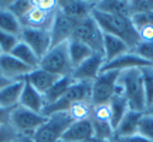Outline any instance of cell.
Listing matches in <instances>:
<instances>
[{
  "label": "cell",
  "instance_id": "cell-45",
  "mask_svg": "<svg viewBox=\"0 0 153 142\" xmlns=\"http://www.w3.org/2000/svg\"><path fill=\"white\" fill-rule=\"evenodd\" d=\"M1 54H3V51H1V50H0V55H1Z\"/></svg>",
  "mask_w": 153,
  "mask_h": 142
},
{
  "label": "cell",
  "instance_id": "cell-27",
  "mask_svg": "<svg viewBox=\"0 0 153 142\" xmlns=\"http://www.w3.org/2000/svg\"><path fill=\"white\" fill-rule=\"evenodd\" d=\"M109 109H111V122H112V126H114V129H115V128L118 126V124L120 122V120H122V118L125 117V114L128 112L129 105L126 102L125 97L119 93L111 99Z\"/></svg>",
  "mask_w": 153,
  "mask_h": 142
},
{
  "label": "cell",
  "instance_id": "cell-31",
  "mask_svg": "<svg viewBox=\"0 0 153 142\" xmlns=\"http://www.w3.org/2000/svg\"><path fill=\"white\" fill-rule=\"evenodd\" d=\"M137 135L153 142V115H149L146 112L142 115L137 128Z\"/></svg>",
  "mask_w": 153,
  "mask_h": 142
},
{
  "label": "cell",
  "instance_id": "cell-39",
  "mask_svg": "<svg viewBox=\"0 0 153 142\" xmlns=\"http://www.w3.org/2000/svg\"><path fill=\"white\" fill-rule=\"evenodd\" d=\"M139 40L140 43H153V27L152 26H145V27L137 28Z\"/></svg>",
  "mask_w": 153,
  "mask_h": 142
},
{
  "label": "cell",
  "instance_id": "cell-9",
  "mask_svg": "<svg viewBox=\"0 0 153 142\" xmlns=\"http://www.w3.org/2000/svg\"><path fill=\"white\" fill-rule=\"evenodd\" d=\"M19 38H20V41L27 44L28 47L33 50L40 60L51 49V34H50V30L23 27Z\"/></svg>",
  "mask_w": 153,
  "mask_h": 142
},
{
  "label": "cell",
  "instance_id": "cell-37",
  "mask_svg": "<svg viewBox=\"0 0 153 142\" xmlns=\"http://www.w3.org/2000/svg\"><path fill=\"white\" fill-rule=\"evenodd\" d=\"M33 4L43 10L44 13H48V14H54L58 11V7H60V3L57 0H33Z\"/></svg>",
  "mask_w": 153,
  "mask_h": 142
},
{
  "label": "cell",
  "instance_id": "cell-5",
  "mask_svg": "<svg viewBox=\"0 0 153 142\" xmlns=\"http://www.w3.org/2000/svg\"><path fill=\"white\" fill-rule=\"evenodd\" d=\"M71 40L85 44L94 53L104 55V31L101 30L92 16L76 23Z\"/></svg>",
  "mask_w": 153,
  "mask_h": 142
},
{
  "label": "cell",
  "instance_id": "cell-15",
  "mask_svg": "<svg viewBox=\"0 0 153 142\" xmlns=\"http://www.w3.org/2000/svg\"><path fill=\"white\" fill-rule=\"evenodd\" d=\"M145 66H150V64L143 58L137 57L136 54H133L132 51H129L126 54L116 57L115 60L109 61V63H105L101 72H104V71H119L120 72V71L129 70V68H140Z\"/></svg>",
  "mask_w": 153,
  "mask_h": 142
},
{
  "label": "cell",
  "instance_id": "cell-6",
  "mask_svg": "<svg viewBox=\"0 0 153 142\" xmlns=\"http://www.w3.org/2000/svg\"><path fill=\"white\" fill-rule=\"evenodd\" d=\"M91 91H92V82L82 81V82H74L70 90L67 91L58 101H55L54 104L47 105L43 109V115L48 117L55 112H62L68 111L70 107L81 101H91Z\"/></svg>",
  "mask_w": 153,
  "mask_h": 142
},
{
  "label": "cell",
  "instance_id": "cell-14",
  "mask_svg": "<svg viewBox=\"0 0 153 142\" xmlns=\"http://www.w3.org/2000/svg\"><path fill=\"white\" fill-rule=\"evenodd\" d=\"M60 78L61 77L55 75L53 72H48V71H45L38 67V68H34L33 71L28 72L26 75V78H24V81H27L31 87H34L38 93L44 95Z\"/></svg>",
  "mask_w": 153,
  "mask_h": 142
},
{
  "label": "cell",
  "instance_id": "cell-40",
  "mask_svg": "<svg viewBox=\"0 0 153 142\" xmlns=\"http://www.w3.org/2000/svg\"><path fill=\"white\" fill-rule=\"evenodd\" d=\"M116 142H152L146 139V138L140 137V135H133V137H126V138H118V139H115Z\"/></svg>",
  "mask_w": 153,
  "mask_h": 142
},
{
  "label": "cell",
  "instance_id": "cell-7",
  "mask_svg": "<svg viewBox=\"0 0 153 142\" xmlns=\"http://www.w3.org/2000/svg\"><path fill=\"white\" fill-rule=\"evenodd\" d=\"M119 74V71H104L94 80L92 91H91V104H109L111 99L116 94H119V87H118Z\"/></svg>",
  "mask_w": 153,
  "mask_h": 142
},
{
  "label": "cell",
  "instance_id": "cell-48",
  "mask_svg": "<svg viewBox=\"0 0 153 142\" xmlns=\"http://www.w3.org/2000/svg\"><path fill=\"white\" fill-rule=\"evenodd\" d=\"M60 142H61V141H60Z\"/></svg>",
  "mask_w": 153,
  "mask_h": 142
},
{
  "label": "cell",
  "instance_id": "cell-43",
  "mask_svg": "<svg viewBox=\"0 0 153 142\" xmlns=\"http://www.w3.org/2000/svg\"><path fill=\"white\" fill-rule=\"evenodd\" d=\"M82 142H104V141H101V139H98V138H89V139H85V141H82Z\"/></svg>",
  "mask_w": 153,
  "mask_h": 142
},
{
  "label": "cell",
  "instance_id": "cell-22",
  "mask_svg": "<svg viewBox=\"0 0 153 142\" xmlns=\"http://www.w3.org/2000/svg\"><path fill=\"white\" fill-rule=\"evenodd\" d=\"M95 10L114 14V16H122L131 19V9L128 0H101L95 1Z\"/></svg>",
  "mask_w": 153,
  "mask_h": 142
},
{
  "label": "cell",
  "instance_id": "cell-12",
  "mask_svg": "<svg viewBox=\"0 0 153 142\" xmlns=\"http://www.w3.org/2000/svg\"><path fill=\"white\" fill-rule=\"evenodd\" d=\"M30 71H33L30 67L23 64L20 60L11 54L0 55V74L6 77L9 81H20L24 80Z\"/></svg>",
  "mask_w": 153,
  "mask_h": 142
},
{
  "label": "cell",
  "instance_id": "cell-8",
  "mask_svg": "<svg viewBox=\"0 0 153 142\" xmlns=\"http://www.w3.org/2000/svg\"><path fill=\"white\" fill-rule=\"evenodd\" d=\"M47 121V117L43 114H37L34 111H30L23 107H16L11 109L10 117H9V124H10L20 137L31 138L36 134L40 126Z\"/></svg>",
  "mask_w": 153,
  "mask_h": 142
},
{
  "label": "cell",
  "instance_id": "cell-29",
  "mask_svg": "<svg viewBox=\"0 0 153 142\" xmlns=\"http://www.w3.org/2000/svg\"><path fill=\"white\" fill-rule=\"evenodd\" d=\"M140 75H142L145 98H146V109H148V107L153 101V66L140 67Z\"/></svg>",
  "mask_w": 153,
  "mask_h": 142
},
{
  "label": "cell",
  "instance_id": "cell-44",
  "mask_svg": "<svg viewBox=\"0 0 153 142\" xmlns=\"http://www.w3.org/2000/svg\"><path fill=\"white\" fill-rule=\"evenodd\" d=\"M146 114L149 115H153V101H152V104L148 107V109H146Z\"/></svg>",
  "mask_w": 153,
  "mask_h": 142
},
{
  "label": "cell",
  "instance_id": "cell-36",
  "mask_svg": "<svg viewBox=\"0 0 153 142\" xmlns=\"http://www.w3.org/2000/svg\"><path fill=\"white\" fill-rule=\"evenodd\" d=\"M19 139L20 135L9 122H0V142H13Z\"/></svg>",
  "mask_w": 153,
  "mask_h": 142
},
{
  "label": "cell",
  "instance_id": "cell-4",
  "mask_svg": "<svg viewBox=\"0 0 153 142\" xmlns=\"http://www.w3.org/2000/svg\"><path fill=\"white\" fill-rule=\"evenodd\" d=\"M40 68L53 72L58 77L71 75L74 67L71 64L68 53V41L54 46L47 51V54L40 60Z\"/></svg>",
  "mask_w": 153,
  "mask_h": 142
},
{
  "label": "cell",
  "instance_id": "cell-19",
  "mask_svg": "<svg viewBox=\"0 0 153 142\" xmlns=\"http://www.w3.org/2000/svg\"><path fill=\"white\" fill-rule=\"evenodd\" d=\"M55 14V13H54ZM54 14H48V13H44L43 10L37 9L33 4L31 10L28 11L26 16L23 17L20 23H22L23 27H30V28H41V30H50L51 24H53V19Z\"/></svg>",
  "mask_w": 153,
  "mask_h": 142
},
{
  "label": "cell",
  "instance_id": "cell-20",
  "mask_svg": "<svg viewBox=\"0 0 153 142\" xmlns=\"http://www.w3.org/2000/svg\"><path fill=\"white\" fill-rule=\"evenodd\" d=\"M20 107L27 108L30 111H34L37 114H43V109L45 107L44 104L43 94H40L34 87H31L27 81H24V88H23L22 97H20Z\"/></svg>",
  "mask_w": 153,
  "mask_h": 142
},
{
  "label": "cell",
  "instance_id": "cell-13",
  "mask_svg": "<svg viewBox=\"0 0 153 142\" xmlns=\"http://www.w3.org/2000/svg\"><path fill=\"white\" fill-rule=\"evenodd\" d=\"M60 9L65 16L71 17L75 22H81L92 14L95 7V1H82V0H68V1H58Z\"/></svg>",
  "mask_w": 153,
  "mask_h": 142
},
{
  "label": "cell",
  "instance_id": "cell-35",
  "mask_svg": "<svg viewBox=\"0 0 153 142\" xmlns=\"http://www.w3.org/2000/svg\"><path fill=\"white\" fill-rule=\"evenodd\" d=\"M132 53L153 66V43H139L132 50Z\"/></svg>",
  "mask_w": 153,
  "mask_h": 142
},
{
  "label": "cell",
  "instance_id": "cell-24",
  "mask_svg": "<svg viewBox=\"0 0 153 142\" xmlns=\"http://www.w3.org/2000/svg\"><path fill=\"white\" fill-rule=\"evenodd\" d=\"M0 30L6 33H10L13 36L20 37V33L23 30V26L20 20L17 19L10 10H7L0 1Z\"/></svg>",
  "mask_w": 153,
  "mask_h": 142
},
{
  "label": "cell",
  "instance_id": "cell-26",
  "mask_svg": "<svg viewBox=\"0 0 153 142\" xmlns=\"http://www.w3.org/2000/svg\"><path fill=\"white\" fill-rule=\"evenodd\" d=\"M68 53H70L71 64L74 68L78 67L79 64H82L85 60H88L92 54H95L88 46L79 43V41H75V40L68 41Z\"/></svg>",
  "mask_w": 153,
  "mask_h": 142
},
{
  "label": "cell",
  "instance_id": "cell-21",
  "mask_svg": "<svg viewBox=\"0 0 153 142\" xmlns=\"http://www.w3.org/2000/svg\"><path fill=\"white\" fill-rule=\"evenodd\" d=\"M129 51H131V49H129V46L123 40L115 37L112 34L104 33V60H105V63H109V61L115 60L116 57H119L122 54H126Z\"/></svg>",
  "mask_w": 153,
  "mask_h": 142
},
{
  "label": "cell",
  "instance_id": "cell-10",
  "mask_svg": "<svg viewBox=\"0 0 153 142\" xmlns=\"http://www.w3.org/2000/svg\"><path fill=\"white\" fill-rule=\"evenodd\" d=\"M75 20H72L71 17L65 16L62 11L58 9V11L54 14L53 19V24L50 28V34H51V47L58 46L61 43H67L70 41L74 33V28L76 26Z\"/></svg>",
  "mask_w": 153,
  "mask_h": 142
},
{
  "label": "cell",
  "instance_id": "cell-30",
  "mask_svg": "<svg viewBox=\"0 0 153 142\" xmlns=\"http://www.w3.org/2000/svg\"><path fill=\"white\" fill-rule=\"evenodd\" d=\"M7 10H10L14 16L22 20L33 7V0H17V1H1Z\"/></svg>",
  "mask_w": 153,
  "mask_h": 142
},
{
  "label": "cell",
  "instance_id": "cell-23",
  "mask_svg": "<svg viewBox=\"0 0 153 142\" xmlns=\"http://www.w3.org/2000/svg\"><path fill=\"white\" fill-rule=\"evenodd\" d=\"M74 80H72L71 75H65V77H61L58 81L55 82L53 87L50 88L47 93L44 94V104H45V107L47 105H51L54 104L55 101H58V99L64 95V94L70 90V87H71L72 84H74Z\"/></svg>",
  "mask_w": 153,
  "mask_h": 142
},
{
  "label": "cell",
  "instance_id": "cell-25",
  "mask_svg": "<svg viewBox=\"0 0 153 142\" xmlns=\"http://www.w3.org/2000/svg\"><path fill=\"white\" fill-rule=\"evenodd\" d=\"M10 54L13 55V57H16L17 60H20L23 64H26L27 67H30L31 70L40 67V58L37 57V54L28 47L27 44L23 43V41H19V44L11 50Z\"/></svg>",
  "mask_w": 153,
  "mask_h": 142
},
{
  "label": "cell",
  "instance_id": "cell-3",
  "mask_svg": "<svg viewBox=\"0 0 153 142\" xmlns=\"http://www.w3.org/2000/svg\"><path fill=\"white\" fill-rule=\"evenodd\" d=\"M72 122L74 121L67 111L51 114L47 117V121L38 128L31 138L36 142H60Z\"/></svg>",
  "mask_w": 153,
  "mask_h": 142
},
{
  "label": "cell",
  "instance_id": "cell-33",
  "mask_svg": "<svg viewBox=\"0 0 153 142\" xmlns=\"http://www.w3.org/2000/svg\"><path fill=\"white\" fill-rule=\"evenodd\" d=\"M129 9H131V17L153 11V0H131Z\"/></svg>",
  "mask_w": 153,
  "mask_h": 142
},
{
  "label": "cell",
  "instance_id": "cell-1",
  "mask_svg": "<svg viewBox=\"0 0 153 142\" xmlns=\"http://www.w3.org/2000/svg\"><path fill=\"white\" fill-rule=\"evenodd\" d=\"M94 20L98 23L101 30L106 34H112L115 37L123 40L131 51L137 44L140 43L139 40V33L137 28L133 26V23L129 17H122V16H114V14H108V13H102L94 9L92 14Z\"/></svg>",
  "mask_w": 153,
  "mask_h": 142
},
{
  "label": "cell",
  "instance_id": "cell-41",
  "mask_svg": "<svg viewBox=\"0 0 153 142\" xmlns=\"http://www.w3.org/2000/svg\"><path fill=\"white\" fill-rule=\"evenodd\" d=\"M10 82L11 81H9L6 77H3L1 74H0V91H1V90H3V88H4L7 84H10Z\"/></svg>",
  "mask_w": 153,
  "mask_h": 142
},
{
  "label": "cell",
  "instance_id": "cell-2",
  "mask_svg": "<svg viewBox=\"0 0 153 142\" xmlns=\"http://www.w3.org/2000/svg\"><path fill=\"white\" fill-rule=\"evenodd\" d=\"M118 87L119 93L125 97L129 109L137 112H146V98H145L140 68H129L120 71Z\"/></svg>",
  "mask_w": 153,
  "mask_h": 142
},
{
  "label": "cell",
  "instance_id": "cell-32",
  "mask_svg": "<svg viewBox=\"0 0 153 142\" xmlns=\"http://www.w3.org/2000/svg\"><path fill=\"white\" fill-rule=\"evenodd\" d=\"M19 41H20V38L17 36H13L10 33L0 30V50L3 51V54H10L11 50L19 44Z\"/></svg>",
  "mask_w": 153,
  "mask_h": 142
},
{
  "label": "cell",
  "instance_id": "cell-11",
  "mask_svg": "<svg viewBox=\"0 0 153 142\" xmlns=\"http://www.w3.org/2000/svg\"><path fill=\"white\" fill-rule=\"evenodd\" d=\"M105 64L104 55L102 54H92L88 60H85L82 64L75 67L72 70V80L75 82H82V81H89L92 82L97 77L101 74V70Z\"/></svg>",
  "mask_w": 153,
  "mask_h": 142
},
{
  "label": "cell",
  "instance_id": "cell-34",
  "mask_svg": "<svg viewBox=\"0 0 153 142\" xmlns=\"http://www.w3.org/2000/svg\"><path fill=\"white\" fill-rule=\"evenodd\" d=\"M92 121H101V122H111V109L109 104L104 105H92L91 118ZM112 124V122H111Z\"/></svg>",
  "mask_w": 153,
  "mask_h": 142
},
{
  "label": "cell",
  "instance_id": "cell-38",
  "mask_svg": "<svg viewBox=\"0 0 153 142\" xmlns=\"http://www.w3.org/2000/svg\"><path fill=\"white\" fill-rule=\"evenodd\" d=\"M131 20L136 28L145 27V26H152L153 27V11L143 13V14H137V16H132Z\"/></svg>",
  "mask_w": 153,
  "mask_h": 142
},
{
  "label": "cell",
  "instance_id": "cell-47",
  "mask_svg": "<svg viewBox=\"0 0 153 142\" xmlns=\"http://www.w3.org/2000/svg\"><path fill=\"white\" fill-rule=\"evenodd\" d=\"M13 142H20V139H19V141H13Z\"/></svg>",
  "mask_w": 153,
  "mask_h": 142
},
{
  "label": "cell",
  "instance_id": "cell-18",
  "mask_svg": "<svg viewBox=\"0 0 153 142\" xmlns=\"http://www.w3.org/2000/svg\"><path fill=\"white\" fill-rule=\"evenodd\" d=\"M143 114L145 112H137V111H133V109H128L125 117L120 120L118 126L115 128V139L136 135L139 122H140V118H142Z\"/></svg>",
  "mask_w": 153,
  "mask_h": 142
},
{
  "label": "cell",
  "instance_id": "cell-17",
  "mask_svg": "<svg viewBox=\"0 0 153 142\" xmlns=\"http://www.w3.org/2000/svg\"><path fill=\"white\" fill-rule=\"evenodd\" d=\"M24 80L20 81H11L0 91V108L1 109H13L19 107L20 97H22Z\"/></svg>",
  "mask_w": 153,
  "mask_h": 142
},
{
  "label": "cell",
  "instance_id": "cell-42",
  "mask_svg": "<svg viewBox=\"0 0 153 142\" xmlns=\"http://www.w3.org/2000/svg\"><path fill=\"white\" fill-rule=\"evenodd\" d=\"M20 142H36L33 138H28V137H20Z\"/></svg>",
  "mask_w": 153,
  "mask_h": 142
},
{
  "label": "cell",
  "instance_id": "cell-28",
  "mask_svg": "<svg viewBox=\"0 0 153 142\" xmlns=\"http://www.w3.org/2000/svg\"><path fill=\"white\" fill-rule=\"evenodd\" d=\"M67 112H68V115L71 117V120L74 122L75 121L89 120L91 112H92V104H91V101H81V102L71 105Z\"/></svg>",
  "mask_w": 153,
  "mask_h": 142
},
{
  "label": "cell",
  "instance_id": "cell-46",
  "mask_svg": "<svg viewBox=\"0 0 153 142\" xmlns=\"http://www.w3.org/2000/svg\"><path fill=\"white\" fill-rule=\"evenodd\" d=\"M108 142H116V141H115V139H114V141H108Z\"/></svg>",
  "mask_w": 153,
  "mask_h": 142
},
{
  "label": "cell",
  "instance_id": "cell-16",
  "mask_svg": "<svg viewBox=\"0 0 153 142\" xmlns=\"http://www.w3.org/2000/svg\"><path fill=\"white\" fill-rule=\"evenodd\" d=\"M94 137V128L91 120L75 121L65 131L61 142H82Z\"/></svg>",
  "mask_w": 153,
  "mask_h": 142
}]
</instances>
